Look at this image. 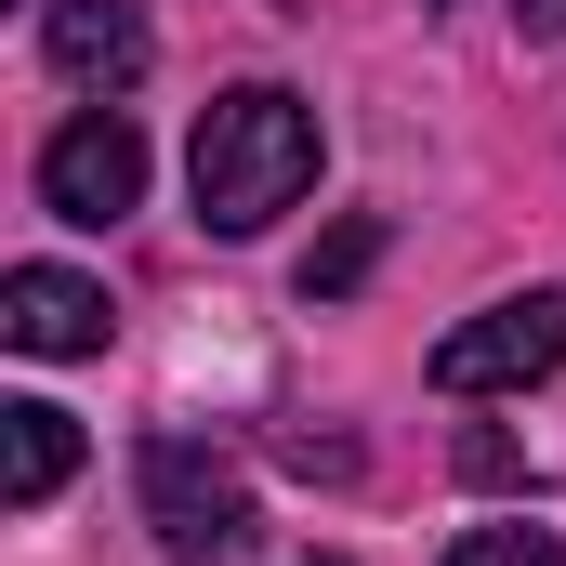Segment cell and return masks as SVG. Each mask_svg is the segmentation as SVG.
Instances as JSON below:
<instances>
[{
  "mask_svg": "<svg viewBox=\"0 0 566 566\" xmlns=\"http://www.w3.org/2000/svg\"><path fill=\"white\" fill-rule=\"evenodd\" d=\"M316 106L277 93V80H238V93H211L198 106V145H185V185H198V224L211 238H264L277 211H303V185H316Z\"/></svg>",
  "mask_w": 566,
  "mask_h": 566,
  "instance_id": "6da1fadb",
  "label": "cell"
},
{
  "mask_svg": "<svg viewBox=\"0 0 566 566\" xmlns=\"http://www.w3.org/2000/svg\"><path fill=\"white\" fill-rule=\"evenodd\" d=\"M145 527H158V554L171 566H211V554H238L251 541V488L198 448V434H145Z\"/></svg>",
  "mask_w": 566,
  "mask_h": 566,
  "instance_id": "7a4b0ae2",
  "label": "cell"
},
{
  "mask_svg": "<svg viewBox=\"0 0 566 566\" xmlns=\"http://www.w3.org/2000/svg\"><path fill=\"white\" fill-rule=\"evenodd\" d=\"M554 369H566V290H514V303H488V316H461L434 343V382L448 396H527Z\"/></svg>",
  "mask_w": 566,
  "mask_h": 566,
  "instance_id": "3957f363",
  "label": "cell"
},
{
  "mask_svg": "<svg viewBox=\"0 0 566 566\" xmlns=\"http://www.w3.org/2000/svg\"><path fill=\"white\" fill-rule=\"evenodd\" d=\"M40 198L66 211V224H119L145 198V133L119 119V106H80L66 133L40 145Z\"/></svg>",
  "mask_w": 566,
  "mask_h": 566,
  "instance_id": "277c9868",
  "label": "cell"
},
{
  "mask_svg": "<svg viewBox=\"0 0 566 566\" xmlns=\"http://www.w3.org/2000/svg\"><path fill=\"white\" fill-rule=\"evenodd\" d=\"M106 329H119V303L93 277H66V264H13L0 277V343L13 356H106Z\"/></svg>",
  "mask_w": 566,
  "mask_h": 566,
  "instance_id": "5b68a950",
  "label": "cell"
},
{
  "mask_svg": "<svg viewBox=\"0 0 566 566\" xmlns=\"http://www.w3.org/2000/svg\"><path fill=\"white\" fill-rule=\"evenodd\" d=\"M40 53H53L80 93H106V106H119V93L145 80V53H158V40H145V0H40Z\"/></svg>",
  "mask_w": 566,
  "mask_h": 566,
  "instance_id": "8992f818",
  "label": "cell"
},
{
  "mask_svg": "<svg viewBox=\"0 0 566 566\" xmlns=\"http://www.w3.org/2000/svg\"><path fill=\"white\" fill-rule=\"evenodd\" d=\"M66 474H80V422H66V409H40V396H13V409H0V501H13V514H40Z\"/></svg>",
  "mask_w": 566,
  "mask_h": 566,
  "instance_id": "52a82bcc",
  "label": "cell"
},
{
  "mask_svg": "<svg viewBox=\"0 0 566 566\" xmlns=\"http://www.w3.org/2000/svg\"><path fill=\"white\" fill-rule=\"evenodd\" d=\"M369 264H382V224H369V211H356V224H329V238H316V251H303V303H343V290L369 277Z\"/></svg>",
  "mask_w": 566,
  "mask_h": 566,
  "instance_id": "ba28073f",
  "label": "cell"
},
{
  "mask_svg": "<svg viewBox=\"0 0 566 566\" xmlns=\"http://www.w3.org/2000/svg\"><path fill=\"white\" fill-rule=\"evenodd\" d=\"M448 566H566L554 527H474V541H448Z\"/></svg>",
  "mask_w": 566,
  "mask_h": 566,
  "instance_id": "9c48e42d",
  "label": "cell"
},
{
  "mask_svg": "<svg viewBox=\"0 0 566 566\" xmlns=\"http://www.w3.org/2000/svg\"><path fill=\"white\" fill-rule=\"evenodd\" d=\"M461 474H474V488H514L527 448H514V434H461Z\"/></svg>",
  "mask_w": 566,
  "mask_h": 566,
  "instance_id": "30bf717a",
  "label": "cell"
},
{
  "mask_svg": "<svg viewBox=\"0 0 566 566\" xmlns=\"http://www.w3.org/2000/svg\"><path fill=\"white\" fill-rule=\"evenodd\" d=\"M514 27L527 40H566V0H514Z\"/></svg>",
  "mask_w": 566,
  "mask_h": 566,
  "instance_id": "8fae6325",
  "label": "cell"
}]
</instances>
